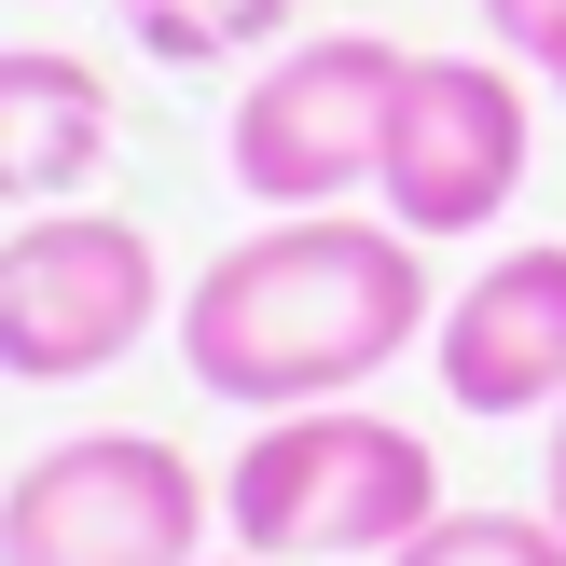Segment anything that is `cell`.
<instances>
[{"label":"cell","mask_w":566,"mask_h":566,"mask_svg":"<svg viewBox=\"0 0 566 566\" xmlns=\"http://www.w3.org/2000/svg\"><path fill=\"white\" fill-rule=\"evenodd\" d=\"M429 249L401 221L359 208H263V235H235L221 263H193L180 291V374L235 415H304L359 401L401 346H429Z\"/></svg>","instance_id":"1"},{"label":"cell","mask_w":566,"mask_h":566,"mask_svg":"<svg viewBox=\"0 0 566 566\" xmlns=\"http://www.w3.org/2000/svg\"><path fill=\"white\" fill-rule=\"evenodd\" d=\"M429 512H442L429 429H401V415H374V401L263 415V429L235 442V470H221V525L263 566H346V553L387 566Z\"/></svg>","instance_id":"2"},{"label":"cell","mask_w":566,"mask_h":566,"mask_svg":"<svg viewBox=\"0 0 566 566\" xmlns=\"http://www.w3.org/2000/svg\"><path fill=\"white\" fill-rule=\"evenodd\" d=\"M221 484L166 429H70L0 484V566H193Z\"/></svg>","instance_id":"3"},{"label":"cell","mask_w":566,"mask_h":566,"mask_svg":"<svg viewBox=\"0 0 566 566\" xmlns=\"http://www.w3.org/2000/svg\"><path fill=\"white\" fill-rule=\"evenodd\" d=\"M401 70L415 55L387 28H318V42H276L249 70L235 125H221V166H235L249 208H346L374 193L387 166V111H401Z\"/></svg>","instance_id":"4"},{"label":"cell","mask_w":566,"mask_h":566,"mask_svg":"<svg viewBox=\"0 0 566 566\" xmlns=\"http://www.w3.org/2000/svg\"><path fill=\"white\" fill-rule=\"evenodd\" d=\"M166 304V249L111 208H28L0 235V374L14 387H83L111 359L153 346Z\"/></svg>","instance_id":"5"},{"label":"cell","mask_w":566,"mask_h":566,"mask_svg":"<svg viewBox=\"0 0 566 566\" xmlns=\"http://www.w3.org/2000/svg\"><path fill=\"white\" fill-rule=\"evenodd\" d=\"M525 153H539V111H525L512 55H415V70H401V111H387L374 208L401 221L415 249L497 235L512 193H525Z\"/></svg>","instance_id":"6"},{"label":"cell","mask_w":566,"mask_h":566,"mask_svg":"<svg viewBox=\"0 0 566 566\" xmlns=\"http://www.w3.org/2000/svg\"><path fill=\"white\" fill-rule=\"evenodd\" d=\"M429 374H442V401L484 415V429L566 401V249H553V235L470 263V291L429 318Z\"/></svg>","instance_id":"7"},{"label":"cell","mask_w":566,"mask_h":566,"mask_svg":"<svg viewBox=\"0 0 566 566\" xmlns=\"http://www.w3.org/2000/svg\"><path fill=\"white\" fill-rule=\"evenodd\" d=\"M111 166V83L70 42H0V208H83Z\"/></svg>","instance_id":"8"},{"label":"cell","mask_w":566,"mask_h":566,"mask_svg":"<svg viewBox=\"0 0 566 566\" xmlns=\"http://www.w3.org/2000/svg\"><path fill=\"white\" fill-rule=\"evenodd\" d=\"M125 14V42L153 55V70H235V55L291 42L304 0H111Z\"/></svg>","instance_id":"9"},{"label":"cell","mask_w":566,"mask_h":566,"mask_svg":"<svg viewBox=\"0 0 566 566\" xmlns=\"http://www.w3.org/2000/svg\"><path fill=\"white\" fill-rule=\"evenodd\" d=\"M387 566H566V525L553 512H457V497H442Z\"/></svg>","instance_id":"10"},{"label":"cell","mask_w":566,"mask_h":566,"mask_svg":"<svg viewBox=\"0 0 566 566\" xmlns=\"http://www.w3.org/2000/svg\"><path fill=\"white\" fill-rule=\"evenodd\" d=\"M484 42L525 55L539 83H566V0H484Z\"/></svg>","instance_id":"11"},{"label":"cell","mask_w":566,"mask_h":566,"mask_svg":"<svg viewBox=\"0 0 566 566\" xmlns=\"http://www.w3.org/2000/svg\"><path fill=\"white\" fill-rule=\"evenodd\" d=\"M539 512L566 525V401H553V442H539Z\"/></svg>","instance_id":"12"},{"label":"cell","mask_w":566,"mask_h":566,"mask_svg":"<svg viewBox=\"0 0 566 566\" xmlns=\"http://www.w3.org/2000/svg\"><path fill=\"white\" fill-rule=\"evenodd\" d=\"M193 566H263V553H193Z\"/></svg>","instance_id":"13"},{"label":"cell","mask_w":566,"mask_h":566,"mask_svg":"<svg viewBox=\"0 0 566 566\" xmlns=\"http://www.w3.org/2000/svg\"><path fill=\"white\" fill-rule=\"evenodd\" d=\"M0 484H14V470H0Z\"/></svg>","instance_id":"14"},{"label":"cell","mask_w":566,"mask_h":566,"mask_svg":"<svg viewBox=\"0 0 566 566\" xmlns=\"http://www.w3.org/2000/svg\"><path fill=\"white\" fill-rule=\"evenodd\" d=\"M553 97H566V83H553Z\"/></svg>","instance_id":"15"}]
</instances>
